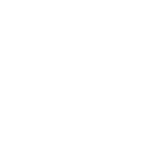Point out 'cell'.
Returning <instances> with one entry per match:
<instances>
[]
</instances>
